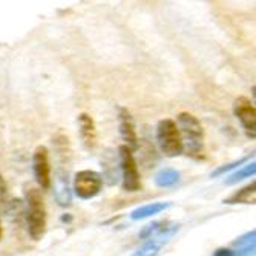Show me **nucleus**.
Here are the masks:
<instances>
[{
    "instance_id": "obj_1",
    "label": "nucleus",
    "mask_w": 256,
    "mask_h": 256,
    "mask_svg": "<svg viewBox=\"0 0 256 256\" xmlns=\"http://www.w3.org/2000/svg\"><path fill=\"white\" fill-rule=\"evenodd\" d=\"M175 123L181 134L184 150H188L190 156H200L204 146V129L201 122L190 112H181Z\"/></svg>"
},
{
    "instance_id": "obj_2",
    "label": "nucleus",
    "mask_w": 256,
    "mask_h": 256,
    "mask_svg": "<svg viewBox=\"0 0 256 256\" xmlns=\"http://www.w3.org/2000/svg\"><path fill=\"white\" fill-rule=\"evenodd\" d=\"M46 206L38 189H28L26 190V224L28 234L34 241H40L44 236L46 232Z\"/></svg>"
},
{
    "instance_id": "obj_3",
    "label": "nucleus",
    "mask_w": 256,
    "mask_h": 256,
    "mask_svg": "<svg viewBox=\"0 0 256 256\" xmlns=\"http://www.w3.org/2000/svg\"><path fill=\"white\" fill-rule=\"evenodd\" d=\"M156 142L161 152L169 158L180 156L184 152L181 134L172 118L160 120L156 124Z\"/></svg>"
},
{
    "instance_id": "obj_4",
    "label": "nucleus",
    "mask_w": 256,
    "mask_h": 256,
    "mask_svg": "<svg viewBox=\"0 0 256 256\" xmlns=\"http://www.w3.org/2000/svg\"><path fill=\"white\" fill-rule=\"evenodd\" d=\"M118 155H120V166H122V175H123V181H122L123 190L129 194L138 192L142 189V178H140L134 152L123 144L118 148Z\"/></svg>"
},
{
    "instance_id": "obj_5",
    "label": "nucleus",
    "mask_w": 256,
    "mask_h": 256,
    "mask_svg": "<svg viewBox=\"0 0 256 256\" xmlns=\"http://www.w3.org/2000/svg\"><path fill=\"white\" fill-rule=\"evenodd\" d=\"M103 189V178L96 170H78L74 176V192L82 200L96 198Z\"/></svg>"
},
{
    "instance_id": "obj_6",
    "label": "nucleus",
    "mask_w": 256,
    "mask_h": 256,
    "mask_svg": "<svg viewBox=\"0 0 256 256\" xmlns=\"http://www.w3.org/2000/svg\"><path fill=\"white\" fill-rule=\"evenodd\" d=\"M32 169L36 175V181L42 189H50L52 176H51V162H50V150L46 146H37L32 155Z\"/></svg>"
},
{
    "instance_id": "obj_7",
    "label": "nucleus",
    "mask_w": 256,
    "mask_h": 256,
    "mask_svg": "<svg viewBox=\"0 0 256 256\" xmlns=\"http://www.w3.org/2000/svg\"><path fill=\"white\" fill-rule=\"evenodd\" d=\"M234 112L246 134L253 140L256 135V109L253 102H250V98L244 96L238 97L234 102Z\"/></svg>"
},
{
    "instance_id": "obj_8",
    "label": "nucleus",
    "mask_w": 256,
    "mask_h": 256,
    "mask_svg": "<svg viewBox=\"0 0 256 256\" xmlns=\"http://www.w3.org/2000/svg\"><path fill=\"white\" fill-rule=\"evenodd\" d=\"M178 226L176 224H169L164 230H161L160 234L148 238V241L140 247L136 252H134L132 256H156L161 250V247L168 244L170 238L176 234Z\"/></svg>"
},
{
    "instance_id": "obj_9",
    "label": "nucleus",
    "mask_w": 256,
    "mask_h": 256,
    "mask_svg": "<svg viewBox=\"0 0 256 256\" xmlns=\"http://www.w3.org/2000/svg\"><path fill=\"white\" fill-rule=\"evenodd\" d=\"M118 123H120V134L124 140V146L129 148L132 152L138 149V135H136V129H135V123L130 112L126 108L120 109L118 114Z\"/></svg>"
},
{
    "instance_id": "obj_10",
    "label": "nucleus",
    "mask_w": 256,
    "mask_h": 256,
    "mask_svg": "<svg viewBox=\"0 0 256 256\" xmlns=\"http://www.w3.org/2000/svg\"><path fill=\"white\" fill-rule=\"evenodd\" d=\"M78 132H80V138H82L83 144L88 149H94L97 146L98 136H97L96 122L86 112L78 115Z\"/></svg>"
},
{
    "instance_id": "obj_11",
    "label": "nucleus",
    "mask_w": 256,
    "mask_h": 256,
    "mask_svg": "<svg viewBox=\"0 0 256 256\" xmlns=\"http://www.w3.org/2000/svg\"><path fill=\"white\" fill-rule=\"evenodd\" d=\"M256 202V182L252 181L250 184L244 186L238 192L232 194L228 198L224 200V204H254Z\"/></svg>"
},
{
    "instance_id": "obj_12",
    "label": "nucleus",
    "mask_w": 256,
    "mask_h": 256,
    "mask_svg": "<svg viewBox=\"0 0 256 256\" xmlns=\"http://www.w3.org/2000/svg\"><path fill=\"white\" fill-rule=\"evenodd\" d=\"M169 206H170V202H150V204L142 206V207L135 208V210L130 214V220H134V221L146 220L149 216H154V215L164 212Z\"/></svg>"
},
{
    "instance_id": "obj_13",
    "label": "nucleus",
    "mask_w": 256,
    "mask_h": 256,
    "mask_svg": "<svg viewBox=\"0 0 256 256\" xmlns=\"http://www.w3.org/2000/svg\"><path fill=\"white\" fill-rule=\"evenodd\" d=\"M178 181H180V172L172 168L161 169L155 175V184L158 188H172Z\"/></svg>"
},
{
    "instance_id": "obj_14",
    "label": "nucleus",
    "mask_w": 256,
    "mask_h": 256,
    "mask_svg": "<svg viewBox=\"0 0 256 256\" xmlns=\"http://www.w3.org/2000/svg\"><path fill=\"white\" fill-rule=\"evenodd\" d=\"M254 236H256V232L252 230L248 234L240 236L234 246L238 247V252L236 254L238 256H250V254H254Z\"/></svg>"
},
{
    "instance_id": "obj_15",
    "label": "nucleus",
    "mask_w": 256,
    "mask_h": 256,
    "mask_svg": "<svg viewBox=\"0 0 256 256\" xmlns=\"http://www.w3.org/2000/svg\"><path fill=\"white\" fill-rule=\"evenodd\" d=\"M56 198L60 206H71V190H69L68 180L64 176H58L56 182Z\"/></svg>"
},
{
    "instance_id": "obj_16",
    "label": "nucleus",
    "mask_w": 256,
    "mask_h": 256,
    "mask_svg": "<svg viewBox=\"0 0 256 256\" xmlns=\"http://www.w3.org/2000/svg\"><path fill=\"white\" fill-rule=\"evenodd\" d=\"M254 172H256V164H254V161H252L250 164H247V166H244V168H241L238 172H235V174H232L224 182L227 184V186H232V184H236L238 181H241V180H246V178H250V176H253L254 175Z\"/></svg>"
},
{
    "instance_id": "obj_17",
    "label": "nucleus",
    "mask_w": 256,
    "mask_h": 256,
    "mask_svg": "<svg viewBox=\"0 0 256 256\" xmlns=\"http://www.w3.org/2000/svg\"><path fill=\"white\" fill-rule=\"evenodd\" d=\"M169 226L168 221H156V222H152V224H148L142 232H140V238H143V240H148L156 234H160L161 230H164L166 227Z\"/></svg>"
},
{
    "instance_id": "obj_18",
    "label": "nucleus",
    "mask_w": 256,
    "mask_h": 256,
    "mask_svg": "<svg viewBox=\"0 0 256 256\" xmlns=\"http://www.w3.org/2000/svg\"><path fill=\"white\" fill-rule=\"evenodd\" d=\"M247 160H248V156H244V158H241V160H238V161L230 162V164L220 166L216 170H214V172H212V176H220V175H222V174H226V172H228V170H232V169H235V168H238V166L244 164V162H246Z\"/></svg>"
},
{
    "instance_id": "obj_19",
    "label": "nucleus",
    "mask_w": 256,
    "mask_h": 256,
    "mask_svg": "<svg viewBox=\"0 0 256 256\" xmlns=\"http://www.w3.org/2000/svg\"><path fill=\"white\" fill-rule=\"evenodd\" d=\"M214 256H238L236 250H232V248H226V247H220L214 252Z\"/></svg>"
},
{
    "instance_id": "obj_20",
    "label": "nucleus",
    "mask_w": 256,
    "mask_h": 256,
    "mask_svg": "<svg viewBox=\"0 0 256 256\" xmlns=\"http://www.w3.org/2000/svg\"><path fill=\"white\" fill-rule=\"evenodd\" d=\"M6 196V184L4 176L0 175V201H4V198Z\"/></svg>"
},
{
    "instance_id": "obj_21",
    "label": "nucleus",
    "mask_w": 256,
    "mask_h": 256,
    "mask_svg": "<svg viewBox=\"0 0 256 256\" xmlns=\"http://www.w3.org/2000/svg\"><path fill=\"white\" fill-rule=\"evenodd\" d=\"M4 236V227H2V222H0V240Z\"/></svg>"
}]
</instances>
